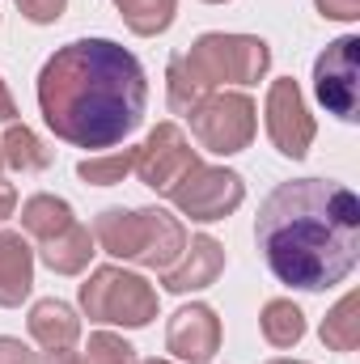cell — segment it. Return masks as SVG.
Here are the masks:
<instances>
[{
    "instance_id": "1",
    "label": "cell",
    "mask_w": 360,
    "mask_h": 364,
    "mask_svg": "<svg viewBox=\"0 0 360 364\" xmlns=\"http://www.w3.org/2000/svg\"><path fill=\"white\" fill-rule=\"evenodd\" d=\"M149 106V77L140 60L110 38L64 43L38 73V110L55 140L106 153L123 144Z\"/></svg>"
},
{
    "instance_id": "2",
    "label": "cell",
    "mask_w": 360,
    "mask_h": 364,
    "mask_svg": "<svg viewBox=\"0 0 360 364\" xmlns=\"http://www.w3.org/2000/svg\"><path fill=\"white\" fill-rule=\"evenodd\" d=\"M255 242L280 284L335 288L360 263V199L335 178L280 182L259 208Z\"/></svg>"
},
{
    "instance_id": "3",
    "label": "cell",
    "mask_w": 360,
    "mask_h": 364,
    "mask_svg": "<svg viewBox=\"0 0 360 364\" xmlns=\"http://www.w3.org/2000/svg\"><path fill=\"white\" fill-rule=\"evenodd\" d=\"M271 68V47L259 34H199L186 55H174L166 68V102L174 114H186L199 97L221 85H255Z\"/></svg>"
},
{
    "instance_id": "4",
    "label": "cell",
    "mask_w": 360,
    "mask_h": 364,
    "mask_svg": "<svg viewBox=\"0 0 360 364\" xmlns=\"http://www.w3.org/2000/svg\"><path fill=\"white\" fill-rule=\"evenodd\" d=\"M90 233L110 259L140 263L149 272H170L186 250V229L166 208H106Z\"/></svg>"
},
{
    "instance_id": "5",
    "label": "cell",
    "mask_w": 360,
    "mask_h": 364,
    "mask_svg": "<svg viewBox=\"0 0 360 364\" xmlns=\"http://www.w3.org/2000/svg\"><path fill=\"white\" fill-rule=\"evenodd\" d=\"M81 309L90 322H110L140 331L157 318V288L136 272L123 267H93L81 284Z\"/></svg>"
},
{
    "instance_id": "6",
    "label": "cell",
    "mask_w": 360,
    "mask_h": 364,
    "mask_svg": "<svg viewBox=\"0 0 360 364\" xmlns=\"http://www.w3.org/2000/svg\"><path fill=\"white\" fill-rule=\"evenodd\" d=\"M191 136L199 140V149L216 153V157H233L242 149H250L255 132H259V110L250 102V93L238 90H216L199 97L191 110Z\"/></svg>"
},
{
    "instance_id": "7",
    "label": "cell",
    "mask_w": 360,
    "mask_h": 364,
    "mask_svg": "<svg viewBox=\"0 0 360 364\" xmlns=\"http://www.w3.org/2000/svg\"><path fill=\"white\" fill-rule=\"evenodd\" d=\"M314 97L327 114L356 123L360 119V38L344 34L314 60Z\"/></svg>"
},
{
    "instance_id": "8",
    "label": "cell",
    "mask_w": 360,
    "mask_h": 364,
    "mask_svg": "<svg viewBox=\"0 0 360 364\" xmlns=\"http://www.w3.org/2000/svg\"><path fill=\"white\" fill-rule=\"evenodd\" d=\"M170 199H174V208H179L182 216H191V220H199V225H212V220H225V216H233V212L242 208L246 182H242L238 170L203 166V161H199V166L170 191Z\"/></svg>"
},
{
    "instance_id": "9",
    "label": "cell",
    "mask_w": 360,
    "mask_h": 364,
    "mask_svg": "<svg viewBox=\"0 0 360 364\" xmlns=\"http://www.w3.org/2000/svg\"><path fill=\"white\" fill-rule=\"evenodd\" d=\"M195 166H199V153L191 149L179 123H157L136 149V178L153 186L157 195H170Z\"/></svg>"
},
{
    "instance_id": "10",
    "label": "cell",
    "mask_w": 360,
    "mask_h": 364,
    "mask_svg": "<svg viewBox=\"0 0 360 364\" xmlns=\"http://www.w3.org/2000/svg\"><path fill=\"white\" fill-rule=\"evenodd\" d=\"M263 114H268V136H271V144H275V153L301 161V157L309 153L318 127H314V114H309V106H305V97H301V85H297L292 77L271 81Z\"/></svg>"
},
{
    "instance_id": "11",
    "label": "cell",
    "mask_w": 360,
    "mask_h": 364,
    "mask_svg": "<svg viewBox=\"0 0 360 364\" xmlns=\"http://www.w3.org/2000/svg\"><path fill=\"white\" fill-rule=\"evenodd\" d=\"M166 348L186 364H208L221 352V318L212 305H182L166 326Z\"/></svg>"
},
{
    "instance_id": "12",
    "label": "cell",
    "mask_w": 360,
    "mask_h": 364,
    "mask_svg": "<svg viewBox=\"0 0 360 364\" xmlns=\"http://www.w3.org/2000/svg\"><path fill=\"white\" fill-rule=\"evenodd\" d=\"M221 272H225V246L216 237L199 233V237L186 242L179 263L170 272H162V284H166V292H179L182 296V292H199V288L216 284Z\"/></svg>"
},
{
    "instance_id": "13",
    "label": "cell",
    "mask_w": 360,
    "mask_h": 364,
    "mask_svg": "<svg viewBox=\"0 0 360 364\" xmlns=\"http://www.w3.org/2000/svg\"><path fill=\"white\" fill-rule=\"evenodd\" d=\"M34 288V246L21 233L0 229V305L17 309Z\"/></svg>"
},
{
    "instance_id": "14",
    "label": "cell",
    "mask_w": 360,
    "mask_h": 364,
    "mask_svg": "<svg viewBox=\"0 0 360 364\" xmlns=\"http://www.w3.org/2000/svg\"><path fill=\"white\" fill-rule=\"evenodd\" d=\"M26 326H30V339H34L43 352L73 348V343L81 339V318H77V309H73V305H64V301H55V296L34 301V305H30Z\"/></svg>"
},
{
    "instance_id": "15",
    "label": "cell",
    "mask_w": 360,
    "mask_h": 364,
    "mask_svg": "<svg viewBox=\"0 0 360 364\" xmlns=\"http://www.w3.org/2000/svg\"><path fill=\"white\" fill-rule=\"evenodd\" d=\"M93 246H97V242H93V233L81 225V220H73V225H68V229H60L55 237L38 242V259H43L55 275H81L85 267H90V259L97 255Z\"/></svg>"
},
{
    "instance_id": "16",
    "label": "cell",
    "mask_w": 360,
    "mask_h": 364,
    "mask_svg": "<svg viewBox=\"0 0 360 364\" xmlns=\"http://www.w3.org/2000/svg\"><path fill=\"white\" fill-rule=\"evenodd\" d=\"M0 157H4V166L17 170V174H38V170H47V166L55 161V153H51L26 123H9V127H4V136H0Z\"/></svg>"
},
{
    "instance_id": "17",
    "label": "cell",
    "mask_w": 360,
    "mask_h": 364,
    "mask_svg": "<svg viewBox=\"0 0 360 364\" xmlns=\"http://www.w3.org/2000/svg\"><path fill=\"white\" fill-rule=\"evenodd\" d=\"M77 216H73V203L68 199H60V195H30L26 203H21V229L30 233V237H38V242H47V237H55L60 229H68Z\"/></svg>"
},
{
    "instance_id": "18",
    "label": "cell",
    "mask_w": 360,
    "mask_h": 364,
    "mask_svg": "<svg viewBox=\"0 0 360 364\" xmlns=\"http://www.w3.org/2000/svg\"><path fill=\"white\" fill-rule=\"evenodd\" d=\"M123 26L140 38H157L174 26V13H179V0H115Z\"/></svg>"
},
{
    "instance_id": "19",
    "label": "cell",
    "mask_w": 360,
    "mask_h": 364,
    "mask_svg": "<svg viewBox=\"0 0 360 364\" xmlns=\"http://www.w3.org/2000/svg\"><path fill=\"white\" fill-rule=\"evenodd\" d=\"M322 343L331 352H356L360 343V292L335 301V309L322 318Z\"/></svg>"
},
{
    "instance_id": "20",
    "label": "cell",
    "mask_w": 360,
    "mask_h": 364,
    "mask_svg": "<svg viewBox=\"0 0 360 364\" xmlns=\"http://www.w3.org/2000/svg\"><path fill=\"white\" fill-rule=\"evenodd\" d=\"M259 326H263V339H268L271 348H297L305 339V314L292 301H284V296L263 305Z\"/></svg>"
},
{
    "instance_id": "21",
    "label": "cell",
    "mask_w": 360,
    "mask_h": 364,
    "mask_svg": "<svg viewBox=\"0 0 360 364\" xmlns=\"http://www.w3.org/2000/svg\"><path fill=\"white\" fill-rule=\"evenodd\" d=\"M136 170V149H115V153H93L77 166V178L90 186H115Z\"/></svg>"
},
{
    "instance_id": "22",
    "label": "cell",
    "mask_w": 360,
    "mask_h": 364,
    "mask_svg": "<svg viewBox=\"0 0 360 364\" xmlns=\"http://www.w3.org/2000/svg\"><path fill=\"white\" fill-rule=\"evenodd\" d=\"M85 364H136V348H132L123 335L93 331L90 348H85Z\"/></svg>"
},
{
    "instance_id": "23",
    "label": "cell",
    "mask_w": 360,
    "mask_h": 364,
    "mask_svg": "<svg viewBox=\"0 0 360 364\" xmlns=\"http://www.w3.org/2000/svg\"><path fill=\"white\" fill-rule=\"evenodd\" d=\"M64 9H68V0H17V13H21L26 21H34V26H51V21H60Z\"/></svg>"
},
{
    "instance_id": "24",
    "label": "cell",
    "mask_w": 360,
    "mask_h": 364,
    "mask_svg": "<svg viewBox=\"0 0 360 364\" xmlns=\"http://www.w3.org/2000/svg\"><path fill=\"white\" fill-rule=\"evenodd\" d=\"M0 364H38V352H30V343L0 335Z\"/></svg>"
},
{
    "instance_id": "25",
    "label": "cell",
    "mask_w": 360,
    "mask_h": 364,
    "mask_svg": "<svg viewBox=\"0 0 360 364\" xmlns=\"http://www.w3.org/2000/svg\"><path fill=\"white\" fill-rule=\"evenodd\" d=\"M314 4L327 21H356L360 17V0H314Z\"/></svg>"
},
{
    "instance_id": "26",
    "label": "cell",
    "mask_w": 360,
    "mask_h": 364,
    "mask_svg": "<svg viewBox=\"0 0 360 364\" xmlns=\"http://www.w3.org/2000/svg\"><path fill=\"white\" fill-rule=\"evenodd\" d=\"M0 123L9 127V123H17V102H13V93H9V81L0 77Z\"/></svg>"
},
{
    "instance_id": "27",
    "label": "cell",
    "mask_w": 360,
    "mask_h": 364,
    "mask_svg": "<svg viewBox=\"0 0 360 364\" xmlns=\"http://www.w3.org/2000/svg\"><path fill=\"white\" fill-rule=\"evenodd\" d=\"M17 208V186L13 182H0V220H9Z\"/></svg>"
},
{
    "instance_id": "28",
    "label": "cell",
    "mask_w": 360,
    "mask_h": 364,
    "mask_svg": "<svg viewBox=\"0 0 360 364\" xmlns=\"http://www.w3.org/2000/svg\"><path fill=\"white\" fill-rule=\"evenodd\" d=\"M43 364H85V356H81V352H73V348H55V352H47V356H43Z\"/></svg>"
},
{
    "instance_id": "29",
    "label": "cell",
    "mask_w": 360,
    "mask_h": 364,
    "mask_svg": "<svg viewBox=\"0 0 360 364\" xmlns=\"http://www.w3.org/2000/svg\"><path fill=\"white\" fill-rule=\"evenodd\" d=\"M268 364H305V360H268Z\"/></svg>"
},
{
    "instance_id": "30",
    "label": "cell",
    "mask_w": 360,
    "mask_h": 364,
    "mask_svg": "<svg viewBox=\"0 0 360 364\" xmlns=\"http://www.w3.org/2000/svg\"><path fill=\"white\" fill-rule=\"evenodd\" d=\"M140 364H174V360H140Z\"/></svg>"
},
{
    "instance_id": "31",
    "label": "cell",
    "mask_w": 360,
    "mask_h": 364,
    "mask_svg": "<svg viewBox=\"0 0 360 364\" xmlns=\"http://www.w3.org/2000/svg\"><path fill=\"white\" fill-rule=\"evenodd\" d=\"M203 4H225V0H203Z\"/></svg>"
},
{
    "instance_id": "32",
    "label": "cell",
    "mask_w": 360,
    "mask_h": 364,
    "mask_svg": "<svg viewBox=\"0 0 360 364\" xmlns=\"http://www.w3.org/2000/svg\"><path fill=\"white\" fill-rule=\"evenodd\" d=\"M0 170H4V157H0Z\"/></svg>"
}]
</instances>
